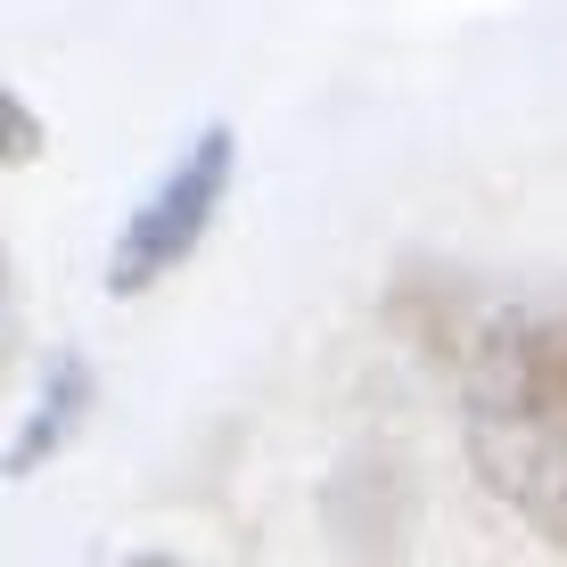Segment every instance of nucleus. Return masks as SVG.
Returning <instances> with one entry per match:
<instances>
[{"label": "nucleus", "mask_w": 567, "mask_h": 567, "mask_svg": "<svg viewBox=\"0 0 567 567\" xmlns=\"http://www.w3.org/2000/svg\"><path fill=\"white\" fill-rule=\"evenodd\" d=\"M461 436L485 494L567 551V297L477 329L461 370Z\"/></svg>", "instance_id": "1"}, {"label": "nucleus", "mask_w": 567, "mask_h": 567, "mask_svg": "<svg viewBox=\"0 0 567 567\" xmlns=\"http://www.w3.org/2000/svg\"><path fill=\"white\" fill-rule=\"evenodd\" d=\"M230 173H239V132L206 124L198 141L156 173L148 198L124 214V230H115V247H107V288L115 297H148L165 271H182L198 256V239L214 230V214L230 198Z\"/></svg>", "instance_id": "2"}, {"label": "nucleus", "mask_w": 567, "mask_h": 567, "mask_svg": "<svg viewBox=\"0 0 567 567\" xmlns=\"http://www.w3.org/2000/svg\"><path fill=\"white\" fill-rule=\"evenodd\" d=\"M91 403H100L91 362L74 354V346H58V354H50V379H42V403L25 412V427H17V444H9V477H33V468H42L58 444L91 420Z\"/></svg>", "instance_id": "3"}, {"label": "nucleus", "mask_w": 567, "mask_h": 567, "mask_svg": "<svg viewBox=\"0 0 567 567\" xmlns=\"http://www.w3.org/2000/svg\"><path fill=\"white\" fill-rule=\"evenodd\" d=\"M0 156H9V165H33V156H42V124H33L25 91H0Z\"/></svg>", "instance_id": "4"}, {"label": "nucleus", "mask_w": 567, "mask_h": 567, "mask_svg": "<svg viewBox=\"0 0 567 567\" xmlns=\"http://www.w3.org/2000/svg\"><path fill=\"white\" fill-rule=\"evenodd\" d=\"M124 567H182V559H156V551H148V559H124Z\"/></svg>", "instance_id": "5"}]
</instances>
